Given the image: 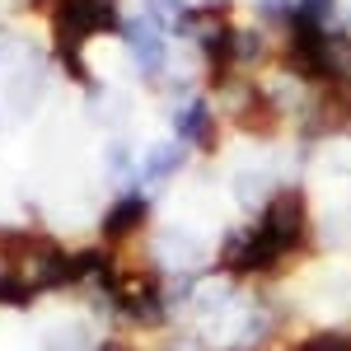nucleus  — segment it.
Wrapping results in <instances>:
<instances>
[{
  "label": "nucleus",
  "mask_w": 351,
  "mask_h": 351,
  "mask_svg": "<svg viewBox=\"0 0 351 351\" xmlns=\"http://www.w3.org/2000/svg\"><path fill=\"white\" fill-rule=\"evenodd\" d=\"M314 243V220H309V197L304 188H276L263 202L258 220L248 230H234L220 248V271L234 281H258L276 276L286 263H295Z\"/></svg>",
  "instance_id": "nucleus-1"
},
{
  "label": "nucleus",
  "mask_w": 351,
  "mask_h": 351,
  "mask_svg": "<svg viewBox=\"0 0 351 351\" xmlns=\"http://www.w3.org/2000/svg\"><path fill=\"white\" fill-rule=\"evenodd\" d=\"M122 28L112 0H52V47L56 56L84 52L89 38Z\"/></svg>",
  "instance_id": "nucleus-2"
},
{
  "label": "nucleus",
  "mask_w": 351,
  "mask_h": 351,
  "mask_svg": "<svg viewBox=\"0 0 351 351\" xmlns=\"http://www.w3.org/2000/svg\"><path fill=\"white\" fill-rule=\"evenodd\" d=\"M122 38H127V52H132L136 71L150 84H160L164 66H169V43H164V28H155L150 19H136V24H122Z\"/></svg>",
  "instance_id": "nucleus-3"
},
{
  "label": "nucleus",
  "mask_w": 351,
  "mask_h": 351,
  "mask_svg": "<svg viewBox=\"0 0 351 351\" xmlns=\"http://www.w3.org/2000/svg\"><path fill=\"white\" fill-rule=\"evenodd\" d=\"M173 141H183L192 150H216L220 145V127H216V104L211 99H188L173 112Z\"/></svg>",
  "instance_id": "nucleus-4"
},
{
  "label": "nucleus",
  "mask_w": 351,
  "mask_h": 351,
  "mask_svg": "<svg viewBox=\"0 0 351 351\" xmlns=\"http://www.w3.org/2000/svg\"><path fill=\"white\" fill-rule=\"evenodd\" d=\"M145 220H150V202H145V192H141V188L122 192V197L108 206V216H104V248H117V243L136 239V234L145 230Z\"/></svg>",
  "instance_id": "nucleus-5"
},
{
  "label": "nucleus",
  "mask_w": 351,
  "mask_h": 351,
  "mask_svg": "<svg viewBox=\"0 0 351 351\" xmlns=\"http://www.w3.org/2000/svg\"><path fill=\"white\" fill-rule=\"evenodd\" d=\"M183 150H188L183 141H164V145H155V150H145L141 173H136V188H155V183H169L173 173H183V164H188Z\"/></svg>",
  "instance_id": "nucleus-6"
},
{
  "label": "nucleus",
  "mask_w": 351,
  "mask_h": 351,
  "mask_svg": "<svg viewBox=\"0 0 351 351\" xmlns=\"http://www.w3.org/2000/svg\"><path fill=\"white\" fill-rule=\"evenodd\" d=\"M99 342L84 332V324H56L43 332V351H94Z\"/></svg>",
  "instance_id": "nucleus-7"
},
{
  "label": "nucleus",
  "mask_w": 351,
  "mask_h": 351,
  "mask_svg": "<svg viewBox=\"0 0 351 351\" xmlns=\"http://www.w3.org/2000/svg\"><path fill=\"white\" fill-rule=\"evenodd\" d=\"M33 300H38V291L28 286L19 271H14V267H0V304H5V309H28Z\"/></svg>",
  "instance_id": "nucleus-8"
},
{
  "label": "nucleus",
  "mask_w": 351,
  "mask_h": 351,
  "mask_svg": "<svg viewBox=\"0 0 351 351\" xmlns=\"http://www.w3.org/2000/svg\"><path fill=\"white\" fill-rule=\"evenodd\" d=\"M291 351H351V332H342V328H319V332L295 337Z\"/></svg>",
  "instance_id": "nucleus-9"
},
{
  "label": "nucleus",
  "mask_w": 351,
  "mask_h": 351,
  "mask_svg": "<svg viewBox=\"0 0 351 351\" xmlns=\"http://www.w3.org/2000/svg\"><path fill=\"white\" fill-rule=\"evenodd\" d=\"M108 173H112V178H127V173H132V150H127L122 141H112V145H108Z\"/></svg>",
  "instance_id": "nucleus-10"
},
{
  "label": "nucleus",
  "mask_w": 351,
  "mask_h": 351,
  "mask_svg": "<svg viewBox=\"0 0 351 351\" xmlns=\"http://www.w3.org/2000/svg\"><path fill=\"white\" fill-rule=\"evenodd\" d=\"M94 351H141L136 342H127V337H99V347Z\"/></svg>",
  "instance_id": "nucleus-11"
}]
</instances>
